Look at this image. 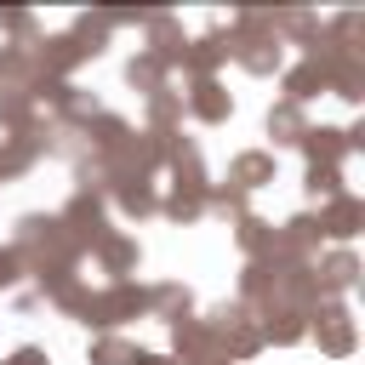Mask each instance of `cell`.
Instances as JSON below:
<instances>
[{"label": "cell", "instance_id": "6da1fadb", "mask_svg": "<svg viewBox=\"0 0 365 365\" xmlns=\"http://www.w3.org/2000/svg\"><path fill=\"white\" fill-rule=\"evenodd\" d=\"M228 57H234L245 74H257V80L279 74V68H285V46H279V34H274V11H257V6L234 11V23H228Z\"/></svg>", "mask_w": 365, "mask_h": 365}, {"label": "cell", "instance_id": "7a4b0ae2", "mask_svg": "<svg viewBox=\"0 0 365 365\" xmlns=\"http://www.w3.org/2000/svg\"><path fill=\"white\" fill-rule=\"evenodd\" d=\"M200 325H205L211 348H217L228 365L257 359V354L268 348V342H262V325H257V308H251V302H240V297H234V302H217V308H211Z\"/></svg>", "mask_w": 365, "mask_h": 365}, {"label": "cell", "instance_id": "3957f363", "mask_svg": "<svg viewBox=\"0 0 365 365\" xmlns=\"http://www.w3.org/2000/svg\"><path fill=\"white\" fill-rule=\"evenodd\" d=\"M143 314H148V285H137V279H108L103 291H91V297L80 302L74 319H86L91 331H114V325L143 319Z\"/></svg>", "mask_w": 365, "mask_h": 365}, {"label": "cell", "instance_id": "277c9868", "mask_svg": "<svg viewBox=\"0 0 365 365\" xmlns=\"http://www.w3.org/2000/svg\"><path fill=\"white\" fill-rule=\"evenodd\" d=\"M308 336L319 342V354L325 359H348L354 348H359V319H354V308L348 302H319L314 314H308Z\"/></svg>", "mask_w": 365, "mask_h": 365}, {"label": "cell", "instance_id": "5b68a950", "mask_svg": "<svg viewBox=\"0 0 365 365\" xmlns=\"http://www.w3.org/2000/svg\"><path fill=\"white\" fill-rule=\"evenodd\" d=\"M297 148H302L308 165H336V171H342V160L365 148V125H348V131H342V125H308V137H302Z\"/></svg>", "mask_w": 365, "mask_h": 365}, {"label": "cell", "instance_id": "8992f818", "mask_svg": "<svg viewBox=\"0 0 365 365\" xmlns=\"http://www.w3.org/2000/svg\"><path fill=\"white\" fill-rule=\"evenodd\" d=\"M314 222H319V240H331V245H348V240L365 228V200L348 188V194L325 200V205L314 211Z\"/></svg>", "mask_w": 365, "mask_h": 365}, {"label": "cell", "instance_id": "52a82bcc", "mask_svg": "<svg viewBox=\"0 0 365 365\" xmlns=\"http://www.w3.org/2000/svg\"><path fill=\"white\" fill-rule=\"evenodd\" d=\"M359 274H365V268H359V257H354L348 245H336V251L314 257V285H319V302H331V297L342 302V297L359 285Z\"/></svg>", "mask_w": 365, "mask_h": 365}, {"label": "cell", "instance_id": "ba28073f", "mask_svg": "<svg viewBox=\"0 0 365 365\" xmlns=\"http://www.w3.org/2000/svg\"><path fill=\"white\" fill-rule=\"evenodd\" d=\"M51 154V120H40L29 137H0V182L23 177L29 165H40Z\"/></svg>", "mask_w": 365, "mask_h": 365}, {"label": "cell", "instance_id": "9c48e42d", "mask_svg": "<svg viewBox=\"0 0 365 365\" xmlns=\"http://www.w3.org/2000/svg\"><path fill=\"white\" fill-rule=\"evenodd\" d=\"M222 63H228V34H222V29L194 34V40L182 46V57H177L182 80H217V68H222Z\"/></svg>", "mask_w": 365, "mask_h": 365}, {"label": "cell", "instance_id": "30bf717a", "mask_svg": "<svg viewBox=\"0 0 365 365\" xmlns=\"http://www.w3.org/2000/svg\"><path fill=\"white\" fill-rule=\"evenodd\" d=\"M274 257L279 262H314L319 257V222H314V211H297V217H285L274 228Z\"/></svg>", "mask_w": 365, "mask_h": 365}, {"label": "cell", "instance_id": "8fae6325", "mask_svg": "<svg viewBox=\"0 0 365 365\" xmlns=\"http://www.w3.org/2000/svg\"><path fill=\"white\" fill-rule=\"evenodd\" d=\"M182 114H194L200 125H222V120H234V91L222 80H188Z\"/></svg>", "mask_w": 365, "mask_h": 365}, {"label": "cell", "instance_id": "7c38bea8", "mask_svg": "<svg viewBox=\"0 0 365 365\" xmlns=\"http://www.w3.org/2000/svg\"><path fill=\"white\" fill-rule=\"evenodd\" d=\"M137 29H148V57H160L165 68H177V57H182V46H188V34H182V23L171 17V11H143V23Z\"/></svg>", "mask_w": 365, "mask_h": 365}, {"label": "cell", "instance_id": "4fadbf2b", "mask_svg": "<svg viewBox=\"0 0 365 365\" xmlns=\"http://www.w3.org/2000/svg\"><path fill=\"white\" fill-rule=\"evenodd\" d=\"M274 182V154L268 148H240L234 160H228V188L234 194H257V188H268Z\"/></svg>", "mask_w": 365, "mask_h": 365}, {"label": "cell", "instance_id": "5bb4252c", "mask_svg": "<svg viewBox=\"0 0 365 365\" xmlns=\"http://www.w3.org/2000/svg\"><path fill=\"white\" fill-rule=\"evenodd\" d=\"M108 200H114V211H120V217L143 222V217H154V211H160V182H154V177H125V182H114V188H108Z\"/></svg>", "mask_w": 365, "mask_h": 365}, {"label": "cell", "instance_id": "9a60e30c", "mask_svg": "<svg viewBox=\"0 0 365 365\" xmlns=\"http://www.w3.org/2000/svg\"><path fill=\"white\" fill-rule=\"evenodd\" d=\"M91 257H97V268L108 274V279H125V274H137V262H143V245L131 240V234H103L97 245H91Z\"/></svg>", "mask_w": 365, "mask_h": 365}, {"label": "cell", "instance_id": "2e32d148", "mask_svg": "<svg viewBox=\"0 0 365 365\" xmlns=\"http://www.w3.org/2000/svg\"><path fill=\"white\" fill-rule=\"evenodd\" d=\"M279 91H285V103H314L319 91H325V63L319 57H302V63H291V68H279Z\"/></svg>", "mask_w": 365, "mask_h": 365}, {"label": "cell", "instance_id": "e0dca14e", "mask_svg": "<svg viewBox=\"0 0 365 365\" xmlns=\"http://www.w3.org/2000/svg\"><path fill=\"white\" fill-rule=\"evenodd\" d=\"M143 125H148V137H165V131H177V125H182V91H177V86H160V91H148V103H143Z\"/></svg>", "mask_w": 365, "mask_h": 365}, {"label": "cell", "instance_id": "ac0fdd59", "mask_svg": "<svg viewBox=\"0 0 365 365\" xmlns=\"http://www.w3.org/2000/svg\"><path fill=\"white\" fill-rule=\"evenodd\" d=\"M234 245L245 251V262H262V257H274V222H268V217H257V211L234 217Z\"/></svg>", "mask_w": 365, "mask_h": 365}, {"label": "cell", "instance_id": "d6986e66", "mask_svg": "<svg viewBox=\"0 0 365 365\" xmlns=\"http://www.w3.org/2000/svg\"><path fill=\"white\" fill-rule=\"evenodd\" d=\"M262 125H268L274 148H297V143L308 137V114H302L297 103H285V97H279V103L268 108V120H262Z\"/></svg>", "mask_w": 365, "mask_h": 365}, {"label": "cell", "instance_id": "ffe728a7", "mask_svg": "<svg viewBox=\"0 0 365 365\" xmlns=\"http://www.w3.org/2000/svg\"><path fill=\"white\" fill-rule=\"evenodd\" d=\"M148 314H160L165 325L188 319V314H194V297H188V285H177V279H160V285H148Z\"/></svg>", "mask_w": 365, "mask_h": 365}, {"label": "cell", "instance_id": "44dd1931", "mask_svg": "<svg viewBox=\"0 0 365 365\" xmlns=\"http://www.w3.org/2000/svg\"><path fill=\"white\" fill-rule=\"evenodd\" d=\"M40 120H46V114L34 108V91H0V125H6L11 137H29Z\"/></svg>", "mask_w": 365, "mask_h": 365}, {"label": "cell", "instance_id": "7402d4cb", "mask_svg": "<svg viewBox=\"0 0 365 365\" xmlns=\"http://www.w3.org/2000/svg\"><path fill=\"white\" fill-rule=\"evenodd\" d=\"M40 86V68L23 46H0V91H34Z\"/></svg>", "mask_w": 365, "mask_h": 365}, {"label": "cell", "instance_id": "603a6c76", "mask_svg": "<svg viewBox=\"0 0 365 365\" xmlns=\"http://www.w3.org/2000/svg\"><path fill=\"white\" fill-rule=\"evenodd\" d=\"M200 354H211V336H205V325L188 314V319H177V325H171V359H177V365H188V359H200Z\"/></svg>", "mask_w": 365, "mask_h": 365}, {"label": "cell", "instance_id": "cb8c5ba5", "mask_svg": "<svg viewBox=\"0 0 365 365\" xmlns=\"http://www.w3.org/2000/svg\"><path fill=\"white\" fill-rule=\"evenodd\" d=\"M160 217H171V222H194V217H205V188H165L160 194Z\"/></svg>", "mask_w": 365, "mask_h": 365}, {"label": "cell", "instance_id": "d4e9b609", "mask_svg": "<svg viewBox=\"0 0 365 365\" xmlns=\"http://www.w3.org/2000/svg\"><path fill=\"white\" fill-rule=\"evenodd\" d=\"M131 354H137L131 336H120V331H97L91 348H86V365H131Z\"/></svg>", "mask_w": 365, "mask_h": 365}, {"label": "cell", "instance_id": "484cf974", "mask_svg": "<svg viewBox=\"0 0 365 365\" xmlns=\"http://www.w3.org/2000/svg\"><path fill=\"white\" fill-rule=\"evenodd\" d=\"M125 80H131V86H137V91L148 97V91H160V86H171V68H165L160 57H148V51H137V57L125 63Z\"/></svg>", "mask_w": 365, "mask_h": 365}, {"label": "cell", "instance_id": "4316f807", "mask_svg": "<svg viewBox=\"0 0 365 365\" xmlns=\"http://www.w3.org/2000/svg\"><path fill=\"white\" fill-rule=\"evenodd\" d=\"M302 188H308L319 205H325V200H336V194H348V182H342V171H336V165H308V171H302Z\"/></svg>", "mask_w": 365, "mask_h": 365}, {"label": "cell", "instance_id": "83f0119b", "mask_svg": "<svg viewBox=\"0 0 365 365\" xmlns=\"http://www.w3.org/2000/svg\"><path fill=\"white\" fill-rule=\"evenodd\" d=\"M205 211H217V217L234 222V217H245L251 205H245V194H234L228 182H211V188H205Z\"/></svg>", "mask_w": 365, "mask_h": 365}, {"label": "cell", "instance_id": "f1b7e54d", "mask_svg": "<svg viewBox=\"0 0 365 365\" xmlns=\"http://www.w3.org/2000/svg\"><path fill=\"white\" fill-rule=\"evenodd\" d=\"M0 29H6V34H17V46H23V51L40 40V17H34V11H0Z\"/></svg>", "mask_w": 365, "mask_h": 365}, {"label": "cell", "instance_id": "f546056e", "mask_svg": "<svg viewBox=\"0 0 365 365\" xmlns=\"http://www.w3.org/2000/svg\"><path fill=\"white\" fill-rule=\"evenodd\" d=\"M23 274H29V268H23V257H17L11 245H0V291H11Z\"/></svg>", "mask_w": 365, "mask_h": 365}, {"label": "cell", "instance_id": "4dcf8cb0", "mask_svg": "<svg viewBox=\"0 0 365 365\" xmlns=\"http://www.w3.org/2000/svg\"><path fill=\"white\" fill-rule=\"evenodd\" d=\"M0 365H51V354H46V348H34V342H23V348H11Z\"/></svg>", "mask_w": 365, "mask_h": 365}, {"label": "cell", "instance_id": "1f68e13d", "mask_svg": "<svg viewBox=\"0 0 365 365\" xmlns=\"http://www.w3.org/2000/svg\"><path fill=\"white\" fill-rule=\"evenodd\" d=\"M131 365H177V359H171V354H160V348H137V354H131Z\"/></svg>", "mask_w": 365, "mask_h": 365}, {"label": "cell", "instance_id": "d6a6232c", "mask_svg": "<svg viewBox=\"0 0 365 365\" xmlns=\"http://www.w3.org/2000/svg\"><path fill=\"white\" fill-rule=\"evenodd\" d=\"M188 365H228V359H222V354L211 348V354H200V359H188Z\"/></svg>", "mask_w": 365, "mask_h": 365}]
</instances>
